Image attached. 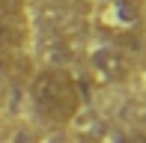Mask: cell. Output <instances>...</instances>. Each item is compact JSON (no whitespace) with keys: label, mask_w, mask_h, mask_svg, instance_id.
<instances>
[{"label":"cell","mask_w":146,"mask_h":143,"mask_svg":"<svg viewBox=\"0 0 146 143\" xmlns=\"http://www.w3.org/2000/svg\"><path fill=\"white\" fill-rule=\"evenodd\" d=\"M90 72L98 83H122L131 72V63L116 45H96L90 51Z\"/></svg>","instance_id":"cell-2"},{"label":"cell","mask_w":146,"mask_h":143,"mask_svg":"<svg viewBox=\"0 0 146 143\" xmlns=\"http://www.w3.org/2000/svg\"><path fill=\"white\" fill-rule=\"evenodd\" d=\"M116 143H146V131H134V134H122Z\"/></svg>","instance_id":"cell-4"},{"label":"cell","mask_w":146,"mask_h":143,"mask_svg":"<svg viewBox=\"0 0 146 143\" xmlns=\"http://www.w3.org/2000/svg\"><path fill=\"white\" fill-rule=\"evenodd\" d=\"M30 99L36 113L42 119H48L51 125H69L72 119H78V113L84 107L78 77L60 66H45L33 75Z\"/></svg>","instance_id":"cell-1"},{"label":"cell","mask_w":146,"mask_h":143,"mask_svg":"<svg viewBox=\"0 0 146 143\" xmlns=\"http://www.w3.org/2000/svg\"><path fill=\"white\" fill-rule=\"evenodd\" d=\"M24 12V0H0V21H18Z\"/></svg>","instance_id":"cell-3"}]
</instances>
